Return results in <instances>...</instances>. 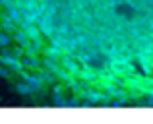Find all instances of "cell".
I'll return each mask as SVG.
<instances>
[{
	"instance_id": "cell-15",
	"label": "cell",
	"mask_w": 153,
	"mask_h": 124,
	"mask_svg": "<svg viewBox=\"0 0 153 124\" xmlns=\"http://www.w3.org/2000/svg\"><path fill=\"white\" fill-rule=\"evenodd\" d=\"M64 89H66V85H62V83H52V93H64Z\"/></svg>"
},
{
	"instance_id": "cell-1",
	"label": "cell",
	"mask_w": 153,
	"mask_h": 124,
	"mask_svg": "<svg viewBox=\"0 0 153 124\" xmlns=\"http://www.w3.org/2000/svg\"><path fill=\"white\" fill-rule=\"evenodd\" d=\"M19 78H22V82H25L27 85H31V89H33L35 93H37V91H41V89H45V85H47V83L43 82L37 74H31V72L25 70V68L19 72Z\"/></svg>"
},
{
	"instance_id": "cell-9",
	"label": "cell",
	"mask_w": 153,
	"mask_h": 124,
	"mask_svg": "<svg viewBox=\"0 0 153 124\" xmlns=\"http://www.w3.org/2000/svg\"><path fill=\"white\" fill-rule=\"evenodd\" d=\"M52 105L54 107H66V97H64V93H52Z\"/></svg>"
},
{
	"instance_id": "cell-7",
	"label": "cell",
	"mask_w": 153,
	"mask_h": 124,
	"mask_svg": "<svg viewBox=\"0 0 153 124\" xmlns=\"http://www.w3.org/2000/svg\"><path fill=\"white\" fill-rule=\"evenodd\" d=\"M12 41H16L18 45L23 47V45H27V43H29V39H27V35L23 33V29H19V27H18V29L12 33Z\"/></svg>"
},
{
	"instance_id": "cell-2",
	"label": "cell",
	"mask_w": 153,
	"mask_h": 124,
	"mask_svg": "<svg viewBox=\"0 0 153 124\" xmlns=\"http://www.w3.org/2000/svg\"><path fill=\"white\" fill-rule=\"evenodd\" d=\"M58 64L68 72V74L74 76V78H76V74L79 72V62L76 60V58H72V56H64V54H62V56L58 58Z\"/></svg>"
},
{
	"instance_id": "cell-14",
	"label": "cell",
	"mask_w": 153,
	"mask_h": 124,
	"mask_svg": "<svg viewBox=\"0 0 153 124\" xmlns=\"http://www.w3.org/2000/svg\"><path fill=\"white\" fill-rule=\"evenodd\" d=\"M99 103H101V105H105V107H108V103H111V95L108 93H101V97H99Z\"/></svg>"
},
{
	"instance_id": "cell-8",
	"label": "cell",
	"mask_w": 153,
	"mask_h": 124,
	"mask_svg": "<svg viewBox=\"0 0 153 124\" xmlns=\"http://www.w3.org/2000/svg\"><path fill=\"white\" fill-rule=\"evenodd\" d=\"M16 91H18L19 95H23V97H29V95L35 93V91L31 89V85H27L25 82H18L16 83Z\"/></svg>"
},
{
	"instance_id": "cell-3",
	"label": "cell",
	"mask_w": 153,
	"mask_h": 124,
	"mask_svg": "<svg viewBox=\"0 0 153 124\" xmlns=\"http://www.w3.org/2000/svg\"><path fill=\"white\" fill-rule=\"evenodd\" d=\"M16 29H18V25H16V23L14 22H12V19L10 18H8V14H6V12H0V31H6V33H14V31Z\"/></svg>"
},
{
	"instance_id": "cell-5",
	"label": "cell",
	"mask_w": 153,
	"mask_h": 124,
	"mask_svg": "<svg viewBox=\"0 0 153 124\" xmlns=\"http://www.w3.org/2000/svg\"><path fill=\"white\" fill-rule=\"evenodd\" d=\"M43 56H49V58H54V60H58L60 56H62V49L60 47H54V45H49V47H43L41 49Z\"/></svg>"
},
{
	"instance_id": "cell-13",
	"label": "cell",
	"mask_w": 153,
	"mask_h": 124,
	"mask_svg": "<svg viewBox=\"0 0 153 124\" xmlns=\"http://www.w3.org/2000/svg\"><path fill=\"white\" fill-rule=\"evenodd\" d=\"M12 54H14V56H16V58H22V56H23V54H25V53H23V47H22V45H18V47H14V49H12Z\"/></svg>"
},
{
	"instance_id": "cell-16",
	"label": "cell",
	"mask_w": 153,
	"mask_h": 124,
	"mask_svg": "<svg viewBox=\"0 0 153 124\" xmlns=\"http://www.w3.org/2000/svg\"><path fill=\"white\" fill-rule=\"evenodd\" d=\"M0 78H10V70H8L6 66H0Z\"/></svg>"
},
{
	"instance_id": "cell-10",
	"label": "cell",
	"mask_w": 153,
	"mask_h": 124,
	"mask_svg": "<svg viewBox=\"0 0 153 124\" xmlns=\"http://www.w3.org/2000/svg\"><path fill=\"white\" fill-rule=\"evenodd\" d=\"M66 89H70V91H74V93H78V91L82 89V83H79L76 78H72V79H68V82H66Z\"/></svg>"
},
{
	"instance_id": "cell-4",
	"label": "cell",
	"mask_w": 153,
	"mask_h": 124,
	"mask_svg": "<svg viewBox=\"0 0 153 124\" xmlns=\"http://www.w3.org/2000/svg\"><path fill=\"white\" fill-rule=\"evenodd\" d=\"M35 70H37V76H39V78H41L45 83H49V85H52V83H56V82H58V78H56V76L52 74V72H49L47 68L39 66V68H35Z\"/></svg>"
},
{
	"instance_id": "cell-11",
	"label": "cell",
	"mask_w": 153,
	"mask_h": 124,
	"mask_svg": "<svg viewBox=\"0 0 153 124\" xmlns=\"http://www.w3.org/2000/svg\"><path fill=\"white\" fill-rule=\"evenodd\" d=\"M12 45V35L6 31H0V47H8Z\"/></svg>"
},
{
	"instance_id": "cell-12",
	"label": "cell",
	"mask_w": 153,
	"mask_h": 124,
	"mask_svg": "<svg viewBox=\"0 0 153 124\" xmlns=\"http://www.w3.org/2000/svg\"><path fill=\"white\" fill-rule=\"evenodd\" d=\"M79 101H82V99H79L78 95H72L70 99H66V107H79Z\"/></svg>"
},
{
	"instance_id": "cell-6",
	"label": "cell",
	"mask_w": 153,
	"mask_h": 124,
	"mask_svg": "<svg viewBox=\"0 0 153 124\" xmlns=\"http://www.w3.org/2000/svg\"><path fill=\"white\" fill-rule=\"evenodd\" d=\"M41 66H43V68H47L49 72H52L54 76H56V72L60 70L58 60H54V58H49V56H43V58H41Z\"/></svg>"
}]
</instances>
